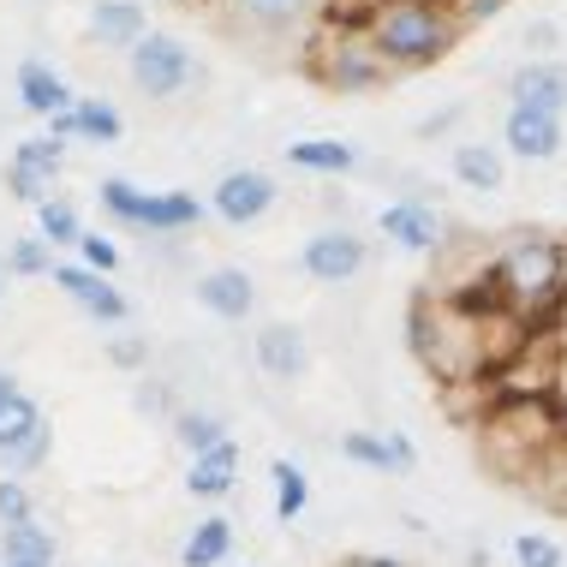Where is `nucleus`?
<instances>
[{"label": "nucleus", "instance_id": "obj_37", "mask_svg": "<svg viewBox=\"0 0 567 567\" xmlns=\"http://www.w3.org/2000/svg\"><path fill=\"white\" fill-rule=\"evenodd\" d=\"M0 567H60V561H19V556H0Z\"/></svg>", "mask_w": 567, "mask_h": 567}, {"label": "nucleus", "instance_id": "obj_28", "mask_svg": "<svg viewBox=\"0 0 567 567\" xmlns=\"http://www.w3.org/2000/svg\"><path fill=\"white\" fill-rule=\"evenodd\" d=\"M0 556L19 561H60V538L42 519H19V526H0Z\"/></svg>", "mask_w": 567, "mask_h": 567}, {"label": "nucleus", "instance_id": "obj_24", "mask_svg": "<svg viewBox=\"0 0 567 567\" xmlns=\"http://www.w3.org/2000/svg\"><path fill=\"white\" fill-rule=\"evenodd\" d=\"M167 431H174V449L186 460L234 436V431H227V419H221V412H209V406H174V412H167Z\"/></svg>", "mask_w": 567, "mask_h": 567}, {"label": "nucleus", "instance_id": "obj_26", "mask_svg": "<svg viewBox=\"0 0 567 567\" xmlns=\"http://www.w3.org/2000/svg\"><path fill=\"white\" fill-rule=\"evenodd\" d=\"M269 489H275V519L281 526L305 519V508H311V472L299 460H269Z\"/></svg>", "mask_w": 567, "mask_h": 567}, {"label": "nucleus", "instance_id": "obj_12", "mask_svg": "<svg viewBox=\"0 0 567 567\" xmlns=\"http://www.w3.org/2000/svg\"><path fill=\"white\" fill-rule=\"evenodd\" d=\"M251 359L269 382L293 389V382H305V371H311V334H305L299 323H281V317H275V323H257Z\"/></svg>", "mask_w": 567, "mask_h": 567}, {"label": "nucleus", "instance_id": "obj_33", "mask_svg": "<svg viewBox=\"0 0 567 567\" xmlns=\"http://www.w3.org/2000/svg\"><path fill=\"white\" fill-rule=\"evenodd\" d=\"M109 364H114V371H144V364H150V341H144V334H114V341H109Z\"/></svg>", "mask_w": 567, "mask_h": 567}, {"label": "nucleus", "instance_id": "obj_4", "mask_svg": "<svg viewBox=\"0 0 567 567\" xmlns=\"http://www.w3.org/2000/svg\"><path fill=\"white\" fill-rule=\"evenodd\" d=\"M126 79L144 102H179L204 84V66H197L186 37H174V30H144L126 49Z\"/></svg>", "mask_w": 567, "mask_h": 567}, {"label": "nucleus", "instance_id": "obj_21", "mask_svg": "<svg viewBox=\"0 0 567 567\" xmlns=\"http://www.w3.org/2000/svg\"><path fill=\"white\" fill-rule=\"evenodd\" d=\"M449 174L460 179L466 192H502L508 186V156H502V144H484V137H460V144L449 150Z\"/></svg>", "mask_w": 567, "mask_h": 567}, {"label": "nucleus", "instance_id": "obj_5", "mask_svg": "<svg viewBox=\"0 0 567 567\" xmlns=\"http://www.w3.org/2000/svg\"><path fill=\"white\" fill-rule=\"evenodd\" d=\"M311 72H317V84H323V90H334V96H371V90L401 79V72L371 49V37H364L359 24L329 30V37L311 49Z\"/></svg>", "mask_w": 567, "mask_h": 567}, {"label": "nucleus", "instance_id": "obj_6", "mask_svg": "<svg viewBox=\"0 0 567 567\" xmlns=\"http://www.w3.org/2000/svg\"><path fill=\"white\" fill-rule=\"evenodd\" d=\"M54 454V424L49 412L30 401L24 389L0 394V466L12 472V478H30V472H42Z\"/></svg>", "mask_w": 567, "mask_h": 567}, {"label": "nucleus", "instance_id": "obj_19", "mask_svg": "<svg viewBox=\"0 0 567 567\" xmlns=\"http://www.w3.org/2000/svg\"><path fill=\"white\" fill-rule=\"evenodd\" d=\"M341 460L347 466H364V472H412L419 466V449L401 431H347Z\"/></svg>", "mask_w": 567, "mask_h": 567}, {"label": "nucleus", "instance_id": "obj_16", "mask_svg": "<svg viewBox=\"0 0 567 567\" xmlns=\"http://www.w3.org/2000/svg\"><path fill=\"white\" fill-rule=\"evenodd\" d=\"M192 299L204 305L216 323H245V317L257 311V281L245 269H234V264H221V269H204L192 281Z\"/></svg>", "mask_w": 567, "mask_h": 567}, {"label": "nucleus", "instance_id": "obj_20", "mask_svg": "<svg viewBox=\"0 0 567 567\" xmlns=\"http://www.w3.org/2000/svg\"><path fill=\"white\" fill-rule=\"evenodd\" d=\"M281 156H287V167H299V174H323V179H347V174L364 167V150L352 144V137H293Z\"/></svg>", "mask_w": 567, "mask_h": 567}, {"label": "nucleus", "instance_id": "obj_39", "mask_svg": "<svg viewBox=\"0 0 567 567\" xmlns=\"http://www.w3.org/2000/svg\"><path fill=\"white\" fill-rule=\"evenodd\" d=\"M0 305H7V275H0Z\"/></svg>", "mask_w": 567, "mask_h": 567}, {"label": "nucleus", "instance_id": "obj_36", "mask_svg": "<svg viewBox=\"0 0 567 567\" xmlns=\"http://www.w3.org/2000/svg\"><path fill=\"white\" fill-rule=\"evenodd\" d=\"M341 567H412V561H401V556H347Z\"/></svg>", "mask_w": 567, "mask_h": 567}, {"label": "nucleus", "instance_id": "obj_7", "mask_svg": "<svg viewBox=\"0 0 567 567\" xmlns=\"http://www.w3.org/2000/svg\"><path fill=\"white\" fill-rule=\"evenodd\" d=\"M364 264H371V239L359 234V227H317L311 239L299 245V275L317 287H347L359 281Z\"/></svg>", "mask_w": 567, "mask_h": 567}, {"label": "nucleus", "instance_id": "obj_10", "mask_svg": "<svg viewBox=\"0 0 567 567\" xmlns=\"http://www.w3.org/2000/svg\"><path fill=\"white\" fill-rule=\"evenodd\" d=\"M49 281L60 287V299H72L84 317H96L102 329H126V323H132V299L114 287V275L84 269L79 257H72V264H60V257H54V275H49Z\"/></svg>", "mask_w": 567, "mask_h": 567}, {"label": "nucleus", "instance_id": "obj_18", "mask_svg": "<svg viewBox=\"0 0 567 567\" xmlns=\"http://www.w3.org/2000/svg\"><path fill=\"white\" fill-rule=\"evenodd\" d=\"M239 472H245V454H239V442L227 436L216 442V449H204V454H192L186 460V496L192 502H227L239 489Z\"/></svg>", "mask_w": 567, "mask_h": 567}, {"label": "nucleus", "instance_id": "obj_17", "mask_svg": "<svg viewBox=\"0 0 567 567\" xmlns=\"http://www.w3.org/2000/svg\"><path fill=\"white\" fill-rule=\"evenodd\" d=\"M508 102H514V109L567 114V60H549V54L519 60L514 79H508Z\"/></svg>", "mask_w": 567, "mask_h": 567}, {"label": "nucleus", "instance_id": "obj_27", "mask_svg": "<svg viewBox=\"0 0 567 567\" xmlns=\"http://www.w3.org/2000/svg\"><path fill=\"white\" fill-rule=\"evenodd\" d=\"M0 275H12V281H42V275H54V245L42 234L7 239V251H0Z\"/></svg>", "mask_w": 567, "mask_h": 567}, {"label": "nucleus", "instance_id": "obj_15", "mask_svg": "<svg viewBox=\"0 0 567 567\" xmlns=\"http://www.w3.org/2000/svg\"><path fill=\"white\" fill-rule=\"evenodd\" d=\"M221 12L234 30H251V37H299L317 24L323 0H221Z\"/></svg>", "mask_w": 567, "mask_h": 567}, {"label": "nucleus", "instance_id": "obj_3", "mask_svg": "<svg viewBox=\"0 0 567 567\" xmlns=\"http://www.w3.org/2000/svg\"><path fill=\"white\" fill-rule=\"evenodd\" d=\"M96 204L114 227H132V234H150V239H179L192 227L209 221V204L197 192H144L137 179L126 174H102L96 179Z\"/></svg>", "mask_w": 567, "mask_h": 567}, {"label": "nucleus", "instance_id": "obj_25", "mask_svg": "<svg viewBox=\"0 0 567 567\" xmlns=\"http://www.w3.org/2000/svg\"><path fill=\"white\" fill-rule=\"evenodd\" d=\"M234 556V519L227 514H209L192 526V538L179 544V567H221Z\"/></svg>", "mask_w": 567, "mask_h": 567}, {"label": "nucleus", "instance_id": "obj_38", "mask_svg": "<svg viewBox=\"0 0 567 567\" xmlns=\"http://www.w3.org/2000/svg\"><path fill=\"white\" fill-rule=\"evenodd\" d=\"M12 389H19V377H12L7 364H0V394H12Z\"/></svg>", "mask_w": 567, "mask_h": 567}, {"label": "nucleus", "instance_id": "obj_11", "mask_svg": "<svg viewBox=\"0 0 567 567\" xmlns=\"http://www.w3.org/2000/svg\"><path fill=\"white\" fill-rule=\"evenodd\" d=\"M502 156L514 162H556L567 150V114H544V109H514L502 114Z\"/></svg>", "mask_w": 567, "mask_h": 567}, {"label": "nucleus", "instance_id": "obj_29", "mask_svg": "<svg viewBox=\"0 0 567 567\" xmlns=\"http://www.w3.org/2000/svg\"><path fill=\"white\" fill-rule=\"evenodd\" d=\"M37 234L54 245H79V234H84V216H79V204H72V197H49V204H37Z\"/></svg>", "mask_w": 567, "mask_h": 567}, {"label": "nucleus", "instance_id": "obj_40", "mask_svg": "<svg viewBox=\"0 0 567 567\" xmlns=\"http://www.w3.org/2000/svg\"><path fill=\"white\" fill-rule=\"evenodd\" d=\"M442 7H449V0H442Z\"/></svg>", "mask_w": 567, "mask_h": 567}, {"label": "nucleus", "instance_id": "obj_13", "mask_svg": "<svg viewBox=\"0 0 567 567\" xmlns=\"http://www.w3.org/2000/svg\"><path fill=\"white\" fill-rule=\"evenodd\" d=\"M42 126H49V137H60V144H102L109 150L126 137V114H120L109 96H72L66 109L49 114Z\"/></svg>", "mask_w": 567, "mask_h": 567}, {"label": "nucleus", "instance_id": "obj_23", "mask_svg": "<svg viewBox=\"0 0 567 567\" xmlns=\"http://www.w3.org/2000/svg\"><path fill=\"white\" fill-rule=\"evenodd\" d=\"M144 30H150V7H144V0H90V37H96L102 49L126 54Z\"/></svg>", "mask_w": 567, "mask_h": 567}, {"label": "nucleus", "instance_id": "obj_32", "mask_svg": "<svg viewBox=\"0 0 567 567\" xmlns=\"http://www.w3.org/2000/svg\"><path fill=\"white\" fill-rule=\"evenodd\" d=\"M19 519H37V496H30L24 478H0V526H19Z\"/></svg>", "mask_w": 567, "mask_h": 567}, {"label": "nucleus", "instance_id": "obj_35", "mask_svg": "<svg viewBox=\"0 0 567 567\" xmlns=\"http://www.w3.org/2000/svg\"><path fill=\"white\" fill-rule=\"evenodd\" d=\"M549 42H556V24H549V19L526 24V49H549Z\"/></svg>", "mask_w": 567, "mask_h": 567}, {"label": "nucleus", "instance_id": "obj_1", "mask_svg": "<svg viewBox=\"0 0 567 567\" xmlns=\"http://www.w3.org/2000/svg\"><path fill=\"white\" fill-rule=\"evenodd\" d=\"M359 30L371 37V49L389 60L394 72H424L436 60H449L460 49V24L454 7L442 0H371Z\"/></svg>", "mask_w": 567, "mask_h": 567}, {"label": "nucleus", "instance_id": "obj_31", "mask_svg": "<svg viewBox=\"0 0 567 567\" xmlns=\"http://www.w3.org/2000/svg\"><path fill=\"white\" fill-rule=\"evenodd\" d=\"M72 251H79V264H84V269H96V275H120V245H114L109 234H90V227H84Z\"/></svg>", "mask_w": 567, "mask_h": 567}, {"label": "nucleus", "instance_id": "obj_9", "mask_svg": "<svg viewBox=\"0 0 567 567\" xmlns=\"http://www.w3.org/2000/svg\"><path fill=\"white\" fill-rule=\"evenodd\" d=\"M204 204H209V216L227 221V227H257L275 204H281V186H275V174H264V167H227Z\"/></svg>", "mask_w": 567, "mask_h": 567}, {"label": "nucleus", "instance_id": "obj_34", "mask_svg": "<svg viewBox=\"0 0 567 567\" xmlns=\"http://www.w3.org/2000/svg\"><path fill=\"white\" fill-rule=\"evenodd\" d=\"M454 7V19L460 24H484V19H496L502 7H508V0H449Z\"/></svg>", "mask_w": 567, "mask_h": 567}, {"label": "nucleus", "instance_id": "obj_8", "mask_svg": "<svg viewBox=\"0 0 567 567\" xmlns=\"http://www.w3.org/2000/svg\"><path fill=\"white\" fill-rule=\"evenodd\" d=\"M60 179H66V144L49 132H37V137H19L12 144V156H7V192L19 197V204H49V197L60 192Z\"/></svg>", "mask_w": 567, "mask_h": 567}, {"label": "nucleus", "instance_id": "obj_30", "mask_svg": "<svg viewBox=\"0 0 567 567\" xmlns=\"http://www.w3.org/2000/svg\"><path fill=\"white\" fill-rule=\"evenodd\" d=\"M514 561L519 567H567V549L549 532H519L514 538Z\"/></svg>", "mask_w": 567, "mask_h": 567}, {"label": "nucleus", "instance_id": "obj_22", "mask_svg": "<svg viewBox=\"0 0 567 567\" xmlns=\"http://www.w3.org/2000/svg\"><path fill=\"white\" fill-rule=\"evenodd\" d=\"M12 96H19V109H24V114L49 120V114L66 109V102L79 96V90L60 79L49 60H19V72H12Z\"/></svg>", "mask_w": 567, "mask_h": 567}, {"label": "nucleus", "instance_id": "obj_2", "mask_svg": "<svg viewBox=\"0 0 567 567\" xmlns=\"http://www.w3.org/2000/svg\"><path fill=\"white\" fill-rule=\"evenodd\" d=\"M484 287L496 305H508L519 317H538L556 299H567V245L549 234H519L496 251V264L484 269Z\"/></svg>", "mask_w": 567, "mask_h": 567}, {"label": "nucleus", "instance_id": "obj_14", "mask_svg": "<svg viewBox=\"0 0 567 567\" xmlns=\"http://www.w3.org/2000/svg\"><path fill=\"white\" fill-rule=\"evenodd\" d=\"M377 234L394 245V251H406V257H431L442 251V216L424 197H394V204H382V216H377Z\"/></svg>", "mask_w": 567, "mask_h": 567}]
</instances>
